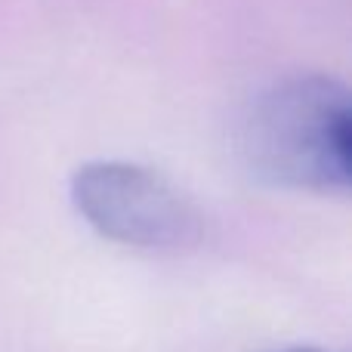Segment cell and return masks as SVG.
I'll list each match as a JSON object with an SVG mask.
<instances>
[{
  "instance_id": "1",
  "label": "cell",
  "mask_w": 352,
  "mask_h": 352,
  "mask_svg": "<svg viewBox=\"0 0 352 352\" xmlns=\"http://www.w3.org/2000/svg\"><path fill=\"white\" fill-rule=\"evenodd\" d=\"M349 93L328 74H297L269 87L244 115L238 146L260 179L303 192L349 188Z\"/></svg>"
},
{
  "instance_id": "2",
  "label": "cell",
  "mask_w": 352,
  "mask_h": 352,
  "mask_svg": "<svg viewBox=\"0 0 352 352\" xmlns=\"http://www.w3.org/2000/svg\"><path fill=\"white\" fill-rule=\"evenodd\" d=\"M78 213L127 248L182 250L204 238L198 207L161 173L127 161H93L72 176Z\"/></svg>"
},
{
  "instance_id": "3",
  "label": "cell",
  "mask_w": 352,
  "mask_h": 352,
  "mask_svg": "<svg viewBox=\"0 0 352 352\" xmlns=\"http://www.w3.org/2000/svg\"><path fill=\"white\" fill-rule=\"evenodd\" d=\"M281 352H322V349H309V346H294V349H281Z\"/></svg>"
}]
</instances>
